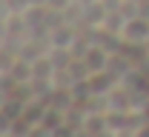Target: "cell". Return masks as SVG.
I'll use <instances>...</instances> for the list:
<instances>
[{
  "label": "cell",
  "mask_w": 149,
  "mask_h": 137,
  "mask_svg": "<svg viewBox=\"0 0 149 137\" xmlns=\"http://www.w3.org/2000/svg\"><path fill=\"white\" fill-rule=\"evenodd\" d=\"M120 37L126 40V43H135V46H149V20L143 17V14L126 17Z\"/></svg>",
  "instance_id": "obj_1"
},
{
  "label": "cell",
  "mask_w": 149,
  "mask_h": 137,
  "mask_svg": "<svg viewBox=\"0 0 149 137\" xmlns=\"http://www.w3.org/2000/svg\"><path fill=\"white\" fill-rule=\"evenodd\" d=\"M52 46H60V49H72L74 46V34H72V29H55L52 32Z\"/></svg>",
  "instance_id": "obj_2"
},
{
  "label": "cell",
  "mask_w": 149,
  "mask_h": 137,
  "mask_svg": "<svg viewBox=\"0 0 149 137\" xmlns=\"http://www.w3.org/2000/svg\"><path fill=\"white\" fill-rule=\"evenodd\" d=\"M32 129H35V126H32L26 117H17V120H12L9 134H12V137H29V134H32Z\"/></svg>",
  "instance_id": "obj_3"
},
{
  "label": "cell",
  "mask_w": 149,
  "mask_h": 137,
  "mask_svg": "<svg viewBox=\"0 0 149 137\" xmlns=\"http://www.w3.org/2000/svg\"><path fill=\"white\" fill-rule=\"evenodd\" d=\"M92 3H97V0H77V6H92Z\"/></svg>",
  "instance_id": "obj_4"
}]
</instances>
